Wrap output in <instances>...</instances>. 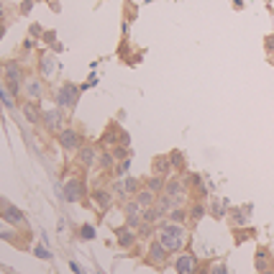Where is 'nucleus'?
<instances>
[{"instance_id": "obj_9", "label": "nucleus", "mask_w": 274, "mask_h": 274, "mask_svg": "<svg viewBox=\"0 0 274 274\" xmlns=\"http://www.w3.org/2000/svg\"><path fill=\"white\" fill-rule=\"evenodd\" d=\"M23 90H26V95H29L31 103L41 100V95H44V85H41V80H39V77H29V80L23 82Z\"/></svg>"}, {"instance_id": "obj_12", "label": "nucleus", "mask_w": 274, "mask_h": 274, "mask_svg": "<svg viewBox=\"0 0 274 274\" xmlns=\"http://www.w3.org/2000/svg\"><path fill=\"white\" fill-rule=\"evenodd\" d=\"M3 218L11 226H23V213L16 205H3Z\"/></svg>"}, {"instance_id": "obj_25", "label": "nucleus", "mask_w": 274, "mask_h": 274, "mask_svg": "<svg viewBox=\"0 0 274 274\" xmlns=\"http://www.w3.org/2000/svg\"><path fill=\"white\" fill-rule=\"evenodd\" d=\"M33 254H36V257H39V259H51V251L49 249H44V246H36V249H33Z\"/></svg>"}, {"instance_id": "obj_18", "label": "nucleus", "mask_w": 274, "mask_h": 274, "mask_svg": "<svg viewBox=\"0 0 274 274\" xmlns=\"http://www.w3.org/2000/svg\"><path fill=\"white\" fill-rule=\"evenodd\" d=\"M257 269H259V272L269 269V254H267V249H259V251H257Z\"/></svg>"}, {"instance_id": "obj_5", "label": "nucleus", "mask_w": 274, "mask_h": 274, "mask_svg": "<svg viewBox=\"0 0 274 274\" xmlns=\"http://www.w3.org/2000/svg\"><path fill=\"white\" fill-rule=\"evenodd\" d=\"M144 210H146V208H141L139 203H136V200H131V203H126V205H123L126 221H129L131 228H136V226H141V223H144Z\"/></svg>"}, {"instance_id": "obj_15", "label": "nucleus", "mask_w": 274, "mask_h": 274, "mask_svg": "<svg viewBox=\"0 0 274 274\" xmlns=\"http://www.w3.org/2000/svg\"><path fill=\"white\" fill-rule=\"evenodd\" d=\"M93 200L97 203V208H108V205H111V193H108V190H95Z\"/></svg>"}, {"instance_id": "obj_7", "label": "nucleus", "mask_w": 274, "mask_h": 274, "mask_svg": "<svg viewBox=\"0 0 274 274\" xmlns=\"http://www.w3.org/2000/svg\"><path fill=\"white\" fill-rule=\"evenodd\" d=\"M62 195H64V200H69V203H77V200L85 197V185H82L80 179H69Z\"/></svg>"}, {"instance_id": "obj_4", "label": "nucleus", "mask_w": 274, "mask_h": 274, "mask_svg": "<svg viewBox=\"0 0 274 274\" xmlns=\"http://www.w3.org/2000/svg\"><path fill=\"white\" fill-rule=\"evenodd\" d=\"M177 274H197V257L195 254H179L175 259Z\"/></svg>"}, {"instance_id": "obj_29", "label": "nucleus", "mask_w": 274, "mask_h": 274, "mask_svg": "<svg viewBox=\"0 0 274 274\" xmlns=\"http://www.w3.org/2000/svg\"><path fill=\"white\" fill-rule=\"evenodd\" d=\"M51 69H54V62H51L49 57H44V59H41V72H44V75H49Z\"/></svg>"}, {"instance_id": "obj_8", "label": "nucleus", "mask_w": 274, "mask_h": 274, "mask_svg": "<svg viewBox=\"0 0 274 274\" xmlns=\"http://www.w3.org/2000/svg\"><path fill=\"white\" fill-rule=\"evenodd\" d=\"M59 144H62L64 151H75V149H80V133L72 131V129L59 131Z\"/></svg>"}, {"instance_id": "obj_33", "label": "nucleus", "mask_w": 274, "mask_h": 274, "mask_svg": "<svg viewBox=\"0 0 274 274\" xmlns=\"http://www.w3.org/2000/svg\"><path fill=\"white\" fill-rule=\"evenodd\" d=\"M3 36H5V23L0 21V41H3Z\"/></svg>"}, {"instance_id": "obj_11", "label": "nucleus", "mask_w": 274, "mask_h": 274, "mask_svg": "<svg viewBox=\"0 0 274 274\" xmlns=\"http://www.w3.org/2000/svg\"><path fill=\"white\" fill-rule=\"evenodd\" d=\"M115 193L118 195H136L139 193V182H136L133 177H126L121 182H115Z\"/></svg>"}, {"instance_id": "obj_26", "label": "nucleus", "mask_w": 274, "mask_h": 274, "mask_svg": "<svg viewBox=\"0 0 274 274\" xmlns=\"http://www.w3.org/2000/svg\"><path fill=\"white\" fill-rule=\"evenodd\" d=\"M129 167H131V161H129V159L118 161V167H115V175H118V177H121V175H126V172H129Z\"/></svg>"}, {"instance_id": "obj_19", "label": "nucleus", "mask_w": 274, "mask_h": 274, "mask_svg": "<svg viewBox=\"0 0 274 274\" xmlns=\"http://www.w3.org/2000/svg\"><path fill=\"white\" fill-rule=\"evenodd\" d=\"M80 159L85 161V167H93V164L97 161V157H95V149H80Z\"/></svg>"}, {"instance_id": "obj_10", "label": "nucleus", "mask_w": 274, "mask_h": 274, "mask_svg": "<svg viewBox=\"0 0 274 274\" xmlns=\"http://www.w3.org/2000/svg\"><path fill=\"white\" fill-rule=\"evenodd\" d=\"M167 254H169V251L164 249V246H161L159 241H154V243L149 246V261H151V264H157V267H161V264L167 261Z\"/></svg>"}, {"instance_id": "obj_6", "label": "nucleus", "mask_w": 274, "mask_h": 274, "mask_svg": "<svg viewBox=\"0 0 274 274\" xmlns=\"http://www.w3.org/2000/svg\"><path fill=\"white\" fill-rule=\"evenodd\" d=\"M62 123H64V115H62V108H51V111L44 113V126L51 131V133H59Z\"/></svg>"}, {"instance_id": "obj_14", "label": "nucleus", "mask_w": 274, "mask_h": 274, "mask_svg": "<svg viewBox=\"0 0 274 274\" xmlns=\"http://www.w3.org/2000/svg\"><path fill=\"white\" fill-rule=\"evenodd\" d=\"M136 203L141 208H154V193L151 190H139V193H136Z\"/></svg>"}, {"instance_id": "obj_22", "label": "nucleus", "mask_w": 274, "mask_h": 274, "mask_svg": "<svg viewBox=\"0 0 274 274\" xmlns=\"http://www.w3.org/2000/svg\"><path fill=\"white\" fill-rule=\"evenodd\" d=\"M205 210H208V208H205L203 203H195L193 210H190V218H193V221H200V218L205 215Z\"/></svg>"}, {"instance_id": "obj_34", "label": "nucleus", "mask_w": 274, "mask_h": 274, "mask_svg": "<svg viewBox=\"0 0 274 274\" xmlns=\"http://www.w3.org/2000/svg\"><path fill=\"white\" fill-rule=\"evenodd\" d=\"M3 13H5V5H3V0H0V18H3Z\"/></svg>"}, {"instance_id": "obj_32", "label": "nucleus", "mask_w": 274, "mask_h": 274, "mask_svg": "<svg viewBox=\"0 0 274 274\" xmlns=\"http://www.w3.org/2000/svg\"><path fill=\"white\" fill-rule=\"evenodd\" d=\"M267 49L274 51V36H269V39H267Z\"/></svg>"}, {"instance_id": "obj_21", "label": "nucleus", "mask_w": 274, "mask_h": 274, "mask_svg": "<svg viewBox=\"0 0 274 274\" xmlns=\"http://www.w3.org/2000/svg\"><path fill=\"white\" fill-rule=\"evenodd\" d=\"M23 113H26V118H29L31 123H39V113H36V103H26V105H23Z\"/></svg>"}, {"instance_id": "obj_27", "label": "nucleus", "mask_w": 274, "mask_h": 274, "mask_svg": "<svg viewBox=\"0 0 274 274\" xmlns=\"http://www.w3.org/2000/svg\"><path fill=\"white\" fill-rule=\"evenodd\" d=\"M169 221H185V210H182V208H175V210H172V213H169Z\"/></svg>"}, {"instance_id": "obj_31", "label": "nucleus", "mask_w": 274, "mask_h": 274, "mask_svg": "<svg viewBox=\"0 0 274 274\" xmlns=\"http://www.w3.org/2000/svg\"><path fill=\"white\" fill-rule=\"evenodd\" d=\"M69 267H72V272H75V274H87V272H85V269H82L80 264H77V261H72Z\"/></svg>"}, {"instance_id": "obj_24", "label": "nucleus", "mask_w": 274, "mask_h": 274, "mask_svg": "<svg viewBox=\"0 0 274 274\" xmlns=\"http://www.w3.org/2000/svg\"><path fill=\"white\" fill-rule=\"evenodd\" d=\"M97 164H100V167H113V157H111V154H100V157H97Z\"/></svg>"}, {"instance_id": "obj_20", "label": "nucleus", "mask_w": 274, "mask_h": 274, "mask_svg": "<svg viewBox=\"0 0 274 274\" xmlns=\"http://www.w3.org/2000/svg\"><path fill=\"white\" fill-rule=\"evenodd\" d=\"M164 172H169V157H159L157 161H154V175H161Z\"/></svg>"}, {"instance_id": "obj_13", "label": "nucleus", "mask_w": 274, "mask_h": 274, "mask_svg": "<svg viewBox=\"0 0 274 274\" xmlns=\"http://www.w3.org/2000/svg\"><path fill=\"white\" fill-rule=\"evenodd\" d=\"M118 243H121L123 249H129V246L136 243V233L131 231V226L129 228H118Z\"/></svg>"}, {"instance_id": "obj_1", "label": "nucleus", "mask_w": 274, "mask_h": 274, "mask_svg": "<svg viewBox=\"0 0 274 274\" xmlns=\"http://www.w3.org/2000/svg\"><path fill=\"white\" fill-rule=\"evenodd\" d=\"M157 241L167 251H182L187 246V228L175 223V221H164L157 228Z\"/></svg>"}, {"instance_id": "obj_17", "label": "nucleus", "mask_w": 274, "mask_h": 274, "mask_svg": "<svg viewBox=\"0 0 274 274\" xmlns=\"http://www.w3.org/2000/svg\"><path fill=\"white\" fill-rule=\"evenodd\" d=\"M0 100H3V108L5 111H13L16 103H13V95H11V90H5L3 85H0Z\"/></svg>"}, {"instance_id": "obj_28", "label": "nucleus", "mask_w": 274, "mask_h": 274, "mask_svg": "<svg viewBox=\"0 0 274 274\" xmlns=\"http://www.w3.org/2000/svg\"><path fill=\"white\" fill-rule=\"evenodd\" d=\"M80 233H82V239H87V241H90V239H95V228H93V226H82V231H80Z\"/></svg>"}, {"instance_id": "obj_2", "label": "nucleus", "mask_w": 274, "mask_h": 274, "mask_svg": "<svg viewBox=\"0 0 274 274\" xmlns=\"http://www.w3.org/2000/svg\"><path fill=\"white\" fill-rule=\"evenodd\" d=\"M23 82L26 80H23V72L18 67V62H8L5 64V85H8L13 97H18V93L23 90Z\"/></svg>"}, {"instance_id": "obj_16", "label": "nucleus", "mask_w": 274, "mask_h": 274, "mask_svg": "<svg viewBox=\"0 0 274 274\" xmlns=\"http://www.w3.org/2000/svg\"><path fill=\"white\" fill-rule=\"evenodd\" d=\"M164 187H167V182H164V177H161V175H154V177L149 179V187H146V190H151V193L157 195V193H161Z\"/></svg>"}, {"instance_id": "obj_30", "label": "nucleus", "mask_w": 274, "mask_h": 274, "mask_svg": "<svg viewBox=\"0 0 274 274\" xmlns=\"http://www.w3.org/2000/svg\"><path fill=\"white\" fill-rule=\"evenodd\" d=\"M210 274H228V267L226 264H213V267H210Z\"/></svg>"}, {"instance_id": "obj_23", "label": "nucleus", "mask_w": 274, "mask_h": 274, "mask_svg": "<svg viewBox=\"0 0 274 274\" xmlns=\"http://www.w3.org/2000/svg\"><path fill=\"white\" fill-rule=\"evenodd\" d=\"M226 205H228L226 200H218L215 208H213V215H215V218H223V215H226Z\"/></svg>"}, {"instance_id": "obj_35", "label": "nucleus", "mask_w": 274, "mask_h": 274, "mask_svg": "<svg viewBox=\"0 0 274 274\" xmlns=\"http://www.w3.org/2000/svg\"><path fill=\"white\" fill-rule=\"evenodd\" d=\"M259 274H274V272H269V269H264V272H259Z\"/></svg>"}, {"instance_id": "obj_3", "label": "nucleus", "mask_w": 274, "mask_h": 274, "mask_svg": "<svg viewBox=\"0 0 274 274\" xmlns=\"http://www.w3.org/2000/svg\"><path fill=\"white\" fill-rule=\"evenodd\" d=\"M77 97H80V90L67 82V85H62L57 90V108H75Z\"/></svg>"}]
</instances>
